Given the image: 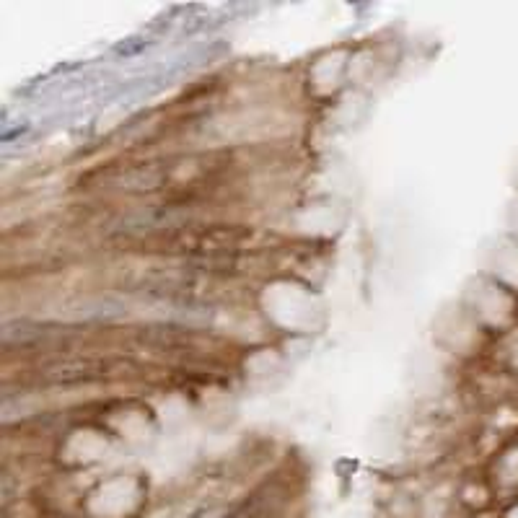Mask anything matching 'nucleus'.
<instances>
[{
	"label": "nucleus",
	"mask_w": 518,
	"mask_h": 518,
	"mask_svg": "<svg viewBox=\"0 0 518 518\" xmlns=\"http://www.w3.org/2000/svg\"><path fill=\"white\" fill-rule=\"evenodd\" d=\"M135 291L143 293V296L171 301V304H195V301H203L205 298V288L197 283V278L187 275V270L138 272Z\"/></svg>",
	"instance_id": "3"
},
{
	"label": "nucleus",
	"mask_w": 518,
	"mask_h": 518,
	"mask_svg": "<svg viewBox=\"0 0 518 518\" xmlns=\"http://www.w3.org/2000/svg\"><path fill=\"white\" fill-rule=\"evenodd\" d=\"M190 518H218V513H215V511H200V513H195V516H190Z\"/></svg>",
	"instance_id": "4"
},
{
	"label": "nucleus",
	"mask_w": 518,
	"mask_h": 518,
	"mask_svg": "<svg viewBox=\"0 0 518 518\" xmlns=\"http://www.w3.org/2000/svg\"><path fill=\"white\" fill-rule=\"evenodd\" d=\"M130 363L117 361V358H96V355H70L60 361L42 363L37 371V384L42 386H76L91 384V381H104L112 376H122L130 371Z\"/></svg>",
	"instance_id": "2"
},
{
	"label": "nucleus",
	"mask_w": 518,
	"mask_h": 518,
	"mask_svg": "<svg viewBox=\"0 0 518 518\" xmlns=\"http://www.w3.org/2000/svg\"><path fill=\"white\" fill-rule=\"evenodd\" d=\"M205 166L208 158H143V161L104 166L86 177V182L99 190L125 192V195H156L174 190V184L184 182L187 171H200Z\"/></svg>",
	"instance_id": "1"
}]
</instances>
